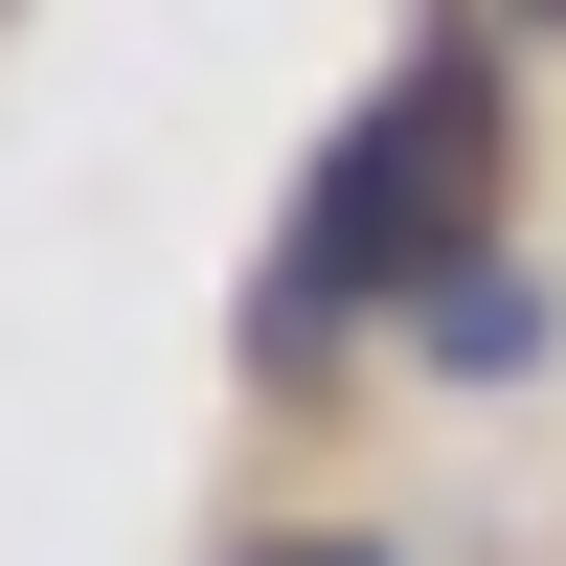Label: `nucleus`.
Returning <instances> with one entry per match:
<instances>
[{
	"instance_id": "obj_1",
	"label": "nucleus",
	"mask_w": 566,
	"mask_h": 566,
	"mask_svg": "<svg viewBox=\"0 0 566 566\" xmlns=\"http://www.w3.org/2000/svg\"><path fill=\"white\" fill-rule=\"evenodd\" d=\"M476 227H499V69H476V45H431V69L340 136L295 295H431V272H476Z\"/></svg>"
},
{
	"instance_id": "obj_2",
	"label": "nucleus",
	"mask_w": 566,
	"mask_h": 566,
	"mask_svg": "<svg viewBox=\"0 0 566 566\" xmlns=\"http://www.w3.org/2000/svg\"><path fill=\"white\" fill-rule=\"evenodd\" d=\"M408 363H453V386H522V363H544V272H431V295H408Z\"/></svg>"
},
{
	"instance_id": "obj_3",
	"label": "nucleus",
	"mask_w": 566,
	"mask_h": 566,
	"mask_svg": "<svg viewBox=\"0 0 566 566\" xmlns=\"http://www.w3.org/2000/svg\"><path fill=\"white\" fill-rule=\"evenodd\" d=\"M227 566H408V544H363V522H272V544H227Z\"/></svg>"
}]
</instances>
